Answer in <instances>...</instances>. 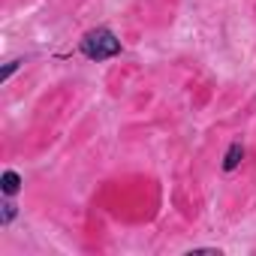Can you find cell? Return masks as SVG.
Returning <instances> with one entry per match:
<instances>
[{
  "label": "cell",
  "mask_w": 256,
  "mask_h": 256,
  "mask_svg": "<svg viewBox=\"0 0 256 256\" xmlns=\"http://www.w3.org/2000/svg\"><path fill=\"white\" fill-rule=\"evenodd\" d=\"M82 52H84V58H90V60H106V58H114V54L120 52V42H118V36H114L112 30L96 28V30H88V34H84Z\"/></svg>",
  "instance_id": "6da1fadb"
},
{
  "label": "cell",
  "mask_w": 256,
  "mask_h": 256,
  "mask_svg": "<svg viewBox=\"0 0 256 256\" xmlns=\"http://www.w3.org/2000/svg\"><path fill=\"white\" fill-rule=\"evenodd\" d=\"M0 184H4V193H6V196H12V193H18V187H22V178H18L16 172H4Z\"/></svg>",
  "instance_id": "7a4b0ae2"
},
{
  "label": "cell",
  "mask_w": 256,
  "mask_h": 256,
  "mask_svg": "<svg viewBox=\"0 0 256 256\" xmlns=\"http://www.w3.org/2000/svg\"><path fill=\"white\" fill-rule=\"evenodd\" d=\"M238 157H241V145H232V148H229V154H226L223 169H235V166H238Z\"/></svg>",
  "instance_id": "3957f363"
},
{
  "label": "cell",
  "mask_w": 256,
  "mask_h": 256,
  "mask_svg": "<svg viewBox=\"0 0 256 256\" xmlns=\"http://www.w3.org/2000/svg\"><path fill=\"white\" fill-rule=\"evenodd\" d=\"M16 217V205L12 202H4V223H10Z\"/></svg>",
  "instance_id": "277c9868"
}]
</instances>
